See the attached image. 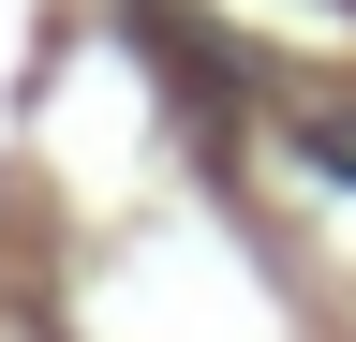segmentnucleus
<instances>
[{
  "instance_id": "obj_1",
  "label": "nucleus",
  "mask_w": 356,
  "mask_h": 342,
  "mask_svg": "<svg viewBox=\"0 0 356 342\" xmlns=\"http://www.w3.org/2000/svg\"><path fill=\"white\" fill-rule=\"evenodd\" d=\"M312 164H327V179H356V119H312Z\"/></svg>"
}]
</instances>
